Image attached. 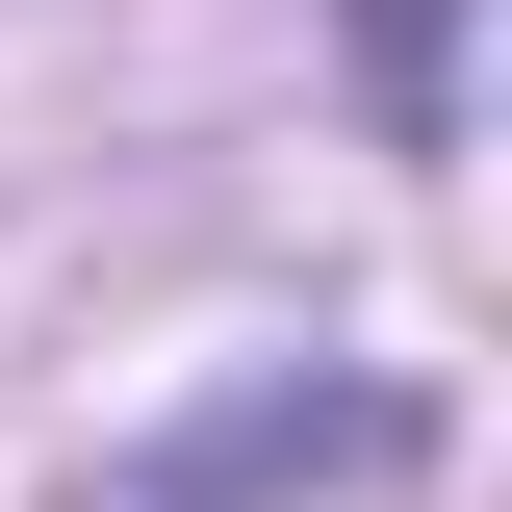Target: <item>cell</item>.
Returning a JSON list of instances; mask_svg holds the SVG:
<instances>
[{"label": "cell", "instance_id": "obj_1", "mask_svg": "<svg viewBox=\"0 0 512 512\" xmlns=\"http://www.w3.org/2000/svg\"><path fill=\"white\" fill-rule=\"evenodd\" d=\"M410 384H256V410H205L180 461H128V512H384L410 487Z\"/></svg>", "mask_w": 512, "mask_h": 512}]
</instances>
